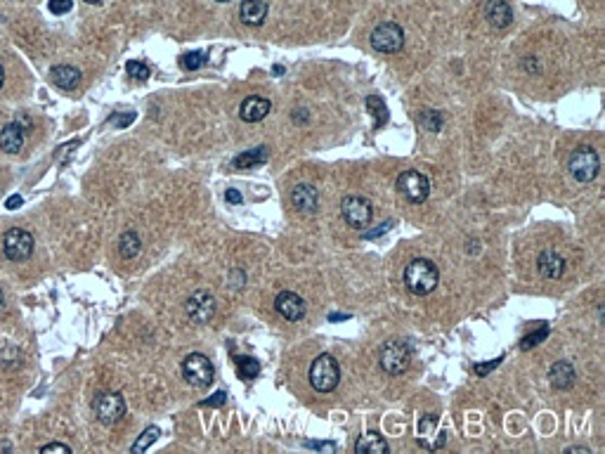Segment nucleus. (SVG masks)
Wrapping results in <instances>:
<instances>
[{
  "mask_svg": "<svg viewBox=\"0 0 605 454\" xmlns=\"http://www.w3.org/2000/svg\"><path fill=\"white\" fill-rule=\"evenodd\" d=\"M405 284L414 296H428L438 289L440 270L433 260L414 258L409 265L405 267Z\"/></svg>",
  "mask_w": 605,
  "mask_h": 454,
  "instance_id": "1",
  "label": "nucleus"
},
{
  "mask_svg": "<svg viewBox=\"0 0 605 454\" xmlns=\"http://www.w3.org/2000/svg\"><path fill=\"white\" fill-rule=\"evenodd\" d=\"M307 379H310V386L317 390V393H332V390L339 388V383H341L339 360L329 353L317 355L310 365V374H307Z\"/></svg>",
  "mask_w": 605,
  "mask_h": 454,
  "instance_id": "2",
  "label": "nucleus"
},
{
  "mask_svg": "<svg viewBox=\"0 0 605 454\" xmlns=\"http://www.w3.org/2000/svg\"><path fill=\"white\" fill-rule=\"evenodd\" d=\"M601 170V159H598L594 147H577L567 159V173L575 177L577 182L587 184L598 177Z\"/></svg>",
  "mask_w": 605,
  "mask_h": 454,
  "instance_id": "3",
  "label": "nucleus"
},
{
  "mask_svg": "<svg viewBox=\"0 0 605 454\" xmlns=\"http://www.w3.org/2000/svg\"><path fill=\"white\" fill-rule=\"evenodd\" d=\"M378 365H381L383 372H388L392 376L405 374L412 365L409 343H407V340H397V338L383 343V348L378 350Z\"/></svg>",
  "mask_w": 605,
  "mask_h": 454,
  "instance_id": "4",
  "label": "nucleus"
},
{
  "mask_svg": "<svg viewBox=\"0 0 605 454\" xmlns=\"http://www.w3.org/2000/svg\"><path fill=\"white\" fill-rule=\"evenodd\" d=\"M182 376L189 386L194 388H208L215 379V367L203 353H189L182 360Z\"/></svg>",
  "mask_w": 605,
  "mask_h": 454,
  "instance_id": "5",
  "label": "nucleus"
},
{
  "mask_svg": "<svg viewBox=\"0 0 605 454\" xmlns=\"http://www.w3.org/2000/svg\"><path fill=\"white\" fill-rule=\"evenodd\" d=\"M371 40V48L378 50L383 55H392V52H400L405 45V31L402 26L395 24V21H381L374 31L369 35Z\"/></svg>",
  "mask_w": 605,
  "mask_h": 454,
  "instance_id": "6",
  "label": "nucleus"
},
{
  "mask_svg": "<svg viewBox=\"0 0 605 454\" xmlns=\"http://www.w3.org/2000/svg\"><path fill=\"white\" fill-rule=\"evenodd\" d=\"M93 411L95 419L104 426H114L123 419L125 414V400L121 393H114V390H107V393H100L93 400Z\"/></svg>",
  "mask_w": 605,
  "mask_h": 454,
  "instance_id": "7",
  "label": "nucleus"
},
{
  "mask_svg": "<svg viewBox=\"0 0 605 454\" xmlns=\"http://www.w3.org/2000/svg\"><path fill=\"white\" fill-rule=\"evenodd\" d=\"M341 216L350 227H355V230H364V227L371 223V218H374V206H371V201L367 196L353 194V196H346L341 201Z\"/></svg>",
  "mask_w": 605,
  "mask_h": 454,
  "instance_id": "8",
  "label": "nucleus"
},
{
  "mask_svg": "<svg viewBox=\"0 0 605 454\" xmlns=\"http://www.w3.org/2000/svg\"><path fill=\"white\" fill-rule=\"evenodd\" d=\"M397 192L409 204H424L431 194V182L419 170H402L397 177Z\"/></svg>",
  "mask_w": 605,
  "mask_h": 454,
  "instance_id": "9",
  "label": "nucleus"
},
{
  "mask_svg": "<svg viewBox=\"0 0 605 454\" xmlns=\"http://www.w3.org/2000/svg\"><path fill=\"white\" fill-rule=\"evenodd\" d=\"M3 253L12 262H22L31 258L33 253V237L22 227H12L3 237Z\"/></svg>",
  "mask_w": 605,
  "mask_h": 454,
  "instance_id": "10",
  "label": "nucleus"
},
{
  "mask_svg": "<svg viewBox=\"0 0 605 454\" xmlns=\"http://www.w3.org/2000/svg\"><path fill=\"white\" fill-rule=\"evenodd\" d=\"M215 310H217L215 296L210 294V291H206V289L194 291V294L185 301L187 317L192 319V322H196V324H208L210 319L215 317Z\"/></svg>",
  "mask_w": 605,
  "mask_h": 454,
  "instance_id": "11",
  "label": "nucleus"
},
{
  "mask_svg": "<svg viewBox=\"0 0 605 454\" xmlns=\"http://www.w3.org/2000/svg\"><path fill=\"white\" fill-rule=\"evenodd\" d=\"M274 310H277L284 319H288V322H300L307 312L305 301H302L298 294H293V291H281V294L274 298Z\"/></svg>",
  "mask_w": 605,
  "mask_h": 454,
  "instance_id": "12",
  "label": "nucleus"
},
{
  "mask_svg": "<svg viewBox=\"0 0 605 454\" xmlns=\"http://www.w3.org/2000/svg\"><path fill=\"white\" fill-rule=\"evenodd\" d=\"M291 204L295 211L305 213V216H312V213H317L320 209V192L315 184H307V182H300L295 184V187L291 189Z\"/></svg>",
  "mask_w": 605,
  "mask_h": 454,
  "instance_id": "13",
  "label": "nucleus"
},
{
  "mask_svg": "<svg viewBox=\"0 0 605 454\" xmlns=\"http://www.w3.org/2000/svg\"><path fill=\"white\" fill-rule=\"evenodd\" d=\"M565 267H567L565 258H562L555 248H544V251L539 253L537 270L544 279H560V277L565 275Z\"/></svg>",
  "mask_w": 605,
  "mask_h": 454,
  "instance_id": "14",
  "label": "nucleus"
},
{
  "mask_svg": "<svg viewBox=\"0 0 605 454\" xmlns=\"http://www.w3.org/2000/svg\"><path fill=\"white\" fill-rule=\"evenodd\" d=\"M270 111H272V102L260 95L246 97L242 106H239V116H242V121H246V123H258V121H263Z\"/></svg>",
  "mask_w": 605,
  "mask_h": 454,
  "instance_id": "15",
  "label": "nucleus"
},
{
  "mask_svg": "<svg viewBox=\"0 0 605 454\" xmlns=\"http://www.w3.org/2000/svg\"><path fill=\"white\" fill-rule=\"evenodd\" d=\"M575 379H577V372L572 367V362L567 360H558L553 362V367L548 369V381L555 390H570L575 386Z\"/></svg>",
  "mask_w": 605,
  "mask_h": 454,
  "instance_id": "16",
  "label": "nucleus"
},
{
  "mask_svg": "<svg viewBox=\"0 0 605 454\" xmlns=\"http://www.w3.org/2000/svg\"><path fill=\"white\" fill-rule=\"evenodd\" d=\"M485 19L490 21L492 28L511 26V21H513L511 5L506 3V0H487V5H485Z\"/></svg>",
  "mask_w": 605,
  "mask_h": 454,
  "instance_id": "17",
  "label": "nucleus"
},
{
  "mask_svg": "<svg viewBox=\"0 0 605 454\" xmlns=\"http://www.w3.org/2000/svg\"><path fill=\"white\" fill-rule=\"evenodd\" d=\"M24 147V128L19 123H8L0 131V149L5 154H19Z\"/></svg>",
  "mask_w": 605,
  "mask_h": 454,
  "instance_id": "18",
  "label": "nucleus"
},
{
  "mask_svg": "<svg viewBox=\"0 0 605 454\" xmlns=\"http://www.w3.org/2000/svg\"><path fill=\"white\" fill-rule=\"evenodd\" d=\"M50 81L62 90H74L81 83V71L69 64H60V67L50 69Z\"/></svg>",
  "mask_w": 605,
  "mask_h": 454,
  "instance_id": "19",
  "label": "nucleus"
},
{
  "mask_svg": "<svg viewBox=\"0 0 605 454\" xmlns=\"http://www.w3.org/2000/svg\"><path fill=\"white\" fill-rule=\"evenodd\" d=\"M239 17H242L244 24L260 26L267 19V3H263V0H244L242 7H239Z\"/></svg>",
  "mask_w": 605,
  "mask_h": 454,
  "instance_id": "20",
  "label": "nucleus"
},
{
  "mask_svg": "<svg viewBox=\"0 0 605 454\" xmlns=\"http://www.w3.org/2000/svg\"><path fill=\"white\" fill-rule=\"evenodd\" d=\"M355 452L357 454H385V452H390V445L381 438V433L369 431L355 443Z\"/></svg>",
  "mask_w": 605,
  "mask_h": 454,
  "instance_id": "21",
  "label": "nucleus"
},
{
  "mask_svg": "<svg viewBox=\"0 0 605 454\" xmlns=\"http://www.w3.org/2000/svg\"><path fill=\"white\" fill-rule=\"evenodd\" d=\"M140 251H142V241H140V234L137 232H123L121 239H118V253H121L123 260H132L137 258Z\"/></svg>",
  "mask_w": 605,
  "mask_h": 454,
  "instance_id": "22",
  "label": "nucleus"
},
{
  "mask_svg": "<svg viewBox=\"0 0 605 454\" xmlns=\"http://www.w3.org/2000/svg\"><path fill=\"white\" fill-rule=\"evenodd\" d=\"M267 147H256L251 149V152H244L239 154L234 159V168L239 170H249V168H256V166H263V163L267 161Z\"/></svg>",
  "mask_w": 605,
  "mask_h": 454,
  "instance_id": "23",
  "label": "nucleus"
},
{
  "mask_svg": "<svg viewBox=\"0 0 605 454\" xmlns=\"http://www.w3.org/2000/svg\"><path fill=\"white\" fill-rule=\"evenodd\" d=\"M367 109H369V114H371V118H374V126H376V128H381V126L388 123V106H385L383 97L369 95V97H367Z\"/></svg>",
  "mask_w": 605,
  "mask_h": 454,
  "instance_id": "24",
  "label": "nucleus"
},
{
  "mask_svg": "<svg viewBox=\"0 0 605 454\" xmlns=\"http://www.w3.org/2000/svg\"><path fill=\"white\" fill-rule=\"evenodd\" d=\"M234 362H237V372H239V376H242L244 381L246 379H256V376L260 374L258 360H253V358H234Z\"/></svg>",
  "mask_w": 605,
  "mask_h": 454,
  "instance_id": "25",
  "label": "nucleus"
},
{
  "mask_svg": "<svg viewBox=\"0 0 605 454\" xmlns=\"http://www.w3.org/2000/svg\"><path fill=\"white\" fill-rule=\"evenodd\" d=\"M159 436H161V431L157 428V426H149V428H145L142 436H140V438L135 440V445H132V452H145V450H149V447L159 440Z\"/></svg>",
  "mask_w": 605,
  "mask_h": 454,
  "instance_id": "26",
  "label": "nucleus"
},
{
  "mask_svg": "<svg viewBox=\"0 0 605 454\" xmlns=\"http://www.w3.org/2000/svg\"><path fill=\"white\" fill-rule=\"evenodd\" d=\"M203 64H206V55L199 52V50H194V52H187V55H182V57H180V67H182V69H187V71H196V69H201Z\"/></svg>",
  "mask_w": 605,
  "mask_h": 454,
  "instance_id": "27",
  "label": "nucleus"
},
{
  "mask_svg": "<svg viewBox=\"0 0 605 454\" xmlns=\"http://www.w3.org/2000/svg\"><path fill=\"white\" fill-rule=\"evenodd\" d=\"M546 336H548V326L544 324V326H539V329L534 333H527V336L520 340V350H530V348L539 345Z\"/></svg>",
  "mask_w": 605,
  "mask_h": 454,
  "instance_id": "28",
  "label": "nucleus"
},
{
  "mask_svg": "<svg viewBox=\"0 0 605 454\" xmlns=\"http://www.w3.org/2000/svg\"><path fill=\"white\" fill-rule=\"evenodd\" d=\"M440 416L438 414H426L424 419L419 421V443H424V440L431 436V433L435 431V426H438Z\"/></svg>",
  "mask_w": 605,
  "mask_h": 454,
  "instance_id": "29",
  "label": "nucleus"
},
{
  "mask_svg": "<svg viewBox=\"0 0 605 454\" xmlns=\"http://www.w3.org/2000/svg\"><path fill=\"white\" fill-rule=\"evenodd\" d=\"M125 71H128L132 78H137V81H147V78H149V69H147V64L142 62H128L125 64Z\"/></svg>",
  "mask_w": 605,
  "mask_h": 454,
  "instance_id": "30",
  "label": "nucleus"
},
{
  "mask_svg": "<svg viewBox=\"0 0 605 454\" xmlns=\"http://www.w3.org/2000/svg\"><path fill=\"white\" fill-rule=\"evenodd\" d=\"M225 402H227V393H225V390H217V393L210 395L208 400L201 402V407H222Z\"/></svg>",
  "mask_w": 605,
  "mask_h": 454,
  "instance_id": "31",
  "label": "nucleus"
},
{
  "mask_svg": "<svg viewBox=\"0 0 605 454\" xmlns=\"http://www.w3.org/2000/svg\"><path fill=\"white\" fill-rule=\"evenodd\" d=\"M74 7V0H50V12L55 14H67L72 12Z\"/></svg>",
  "mask_w": 605,
  "mask_h": 454,
  "instance_id": "32",
  "label": "nucleus"
},
{
  "mask_svg": "<svg viewBox=\"0 0 605 454\" xmlns=\"http://www.w3.org/2000/svg\"><path fill=\"white\" fill-rule=\"evenodd\" d=\"M502 360L504 358H497V360H490V362H482V365H475L473 367V372H475V376H485V374H490L492 369H497L499 365H502Z\"/></svg>",
  "mask_w": 605,
  "mask_h": 454,
  "instance_id": "33",
  "label": "nucleus"
},
{
  "mask_svg": "<svg viewBox=\"0 0 605 454\" xmlns=\"http://www.w3.org/2000/svg\"><path fill=\"white\" fill-rule=\"evenodd\" d=\"M40 452H43V454H47V452H67V454H69V452H72V447H69V445H62V443H50V445H43V447H40Z\"/></svg>",
  "mask_w": 605,
  "mask_h": 454,
  "instance_id": "34",
  "label": "nucleus"
},
{
  "mask_svg": "<svg viewBox=\"0 0 605 454\" xmlns=\"http://www.w3.org/2000/svg\"><path fill=\"white\" fill-rule=\"evenodd\" d=\"M302 445H305V447H312V450H329V452L336 450L334 443H312V440H307V443H302Z\"/></svg>",
  "mask_w": 605,
  "mask_h": 454,
  "instance_id": "35",
  "label": "nucleus"
},
{
  "mask_svg": "<svg viewBox=\"0 0 605 454\" xmlns=\"http://www.w3.org/2000/svg\"><path fill=\"white\" fill-rule=\"evenodd\" d=\"M130 121H135V114H130V111H125L121 118H109V123H114V126H128Z\"/></svg>",
  "mask_w": 605,
  "mask_h": 454,
  "instance_id": "36",
  "label": "nucleus"
},
{
  "mask_svg": "<svg viewBox=\"0 0 605 454\" xmlns=\"http://www.w3.org/2000/svg\"><path fill=\"white\" fill-rule=\"evenodd\" d=\"M24 204V199L19 196V194H12L8 201H5V209H10V211H15V209H19V206Z\"/></svg>",
  "mask_w": 605,
  "mask_h": 454,
  "instance_id": "37",
  "label": "nucleus"
},
{
  "mask_svg": "<svg viewBox=\"0 0 605 454\" xmlns=\"http://www.w3.org/2000/svg\"><path fill=\"white\" fill-rule=\"evenodd\" d=\"M225 199H227L230 204H242V194H239L237 189H227V194H225Z\"/></svg>",
  "mask_w": 605,
  "mask_h": 454,
  "instance_id": "38",
  "label": "nucleus"
},
{
  "mask_svg": "<svg viewBox=\"0 0 605 454\" xmlns=\"http://www.w3.org/2000/svg\"><path fill=\"white\" fill-rule=\"evenodd\" d=\"M565 454H589V447H567Z\"/></svg>",
  "mask_w": 605,
  "mask_h": 454,
  "instance_id": "39",
  "label": "nucleus"
},
{
  "mask_svg": "<svg viewBox=\"0 0 605 454\" xmlns=\"http://www.w3.org/2000/svg\"><path fill=\"white\" fill-rule=\"evenodd\" d=\"M523 67H525V69H532V71H537V64H534L532 60H525V62H523Z\"/></svg>",
  "mask_w": 605,
  "mask_h": 454,
  "instance_id": "40",
  "label": "nucleus"
},
{
  "mask_svg": "<svg viewBox=\"0 0 605 454\" xmlns=\"http://www.w3.org/2000/svg\"><path fill=\"white\" fill-rule=\"evenodd\" d=\"M3 83H5V71H3V67H0V88H3Z\"/></svg>",
  "mask_w": 605,
  "mask_h": 454,
  "instance_id": "41",
  "label": "nucleus"
},
{
  "mask_svg": "<svg viewBox=\"0 0 605 454\" xmlns=\"http://www.w3.org/2000/svg\"><path fill=\"white\" fill-rule=\"evenodd\" d=\"M86 3H88V5H102L104 0H86Z\"/></svg>",
  "mask_w": 605,
  "mask_h": 454,
  "instance_id": "42",
  "label": "nucleus"
},
{
  "mask_svg": "<svg viewBox=\"0 0 605 454\" xmlns=\"http://www.w3.org/2000/svg\"><path fill=\"white\" fill-rule=\"evenodd\" d=\"M217 3H230V0H217Z\"/></svg>",
  "mask_w": 605,
  "mask_h": 454,
  "instance_id": "43",
  "label": "nucleus"
}]
</instances>
